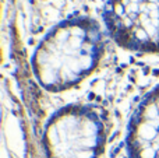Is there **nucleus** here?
<instances>
[{
  "label": "nucleus",
  "mask_w": 159,
  "mask_h": 158,
  "mask_svg": "<svg viewBox=\"0 0 159 158\" xmlns=\"http://www.w3.org/2000/svg\"><path fill=\"white\" fill-rule=\"evenodd\" d=\"M102 49V32L95 21L70 20L48 34L36 48L34 73L49 91L71 88L98 66Z\"/></svg>",
  "instance_id": "f257e3e1"
},
{
  "label": "nucleus",
  "mask_w": 159,
  "mask_h": 158,
  "mask_svg": "<svg viewBox=\"0 0 159 158\" xmlns=\"http://www.w3.org/2000/svg\"><path fill=\"white\" fill-rule=\"evenodd\" d=\"M105 144V123L89 105H69L46 123L43 147L48 158H98Z\"/></svg>",
  "instance_id": "f03ea898"
},
{
  "label": "nucleus",
  "mask_w": 159,
  "mask_h": 158,
  "mask_svg": "<svg viewBox=\"0 0 159 158\" xmlns=\"http://www.w3.org/2000/svg\"><path fill=\"white\" fill-rule=\"evenodd\" d=\"M105 20L120 46L159 52V0H109Z\"/></svg>",
  "instance_id": "7ed1b4c3"
},
{
  "label": "nucleus",
  "mask_w": 159,
  "mask_h": 158,
  "mask_svg": "<svg viewBox=\"0 0 159 158\" xmlns=\"http://www.w3.org/2000/svg\"><path fill=\"white\" fill-rule=\"evenodd\" d=\"M129 158H159V86L138 105L126 139Z\"/></svg>",
  "instance_id": "20e7f679"
}]
</instances>
